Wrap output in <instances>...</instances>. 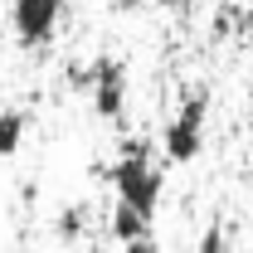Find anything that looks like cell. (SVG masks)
Here are the masks:
<instances>
[{"label":"cell","mask_w":253,"mask_h":253,"mask_svg":"<svg viewBox=\"0 0 253 253\" xmlns=\"http://www.w3.org/2000/svg\"><path fill=\"white\" fill-rule=\"evenodd\" d=\"M249 102H253V83H249Z\"/></svg>","instance_id":"cell-11"},{"label":"cell","mask_w":253,"mask_h":253,"mask_svg":"<svg viewBox=\"0 0 253 253\" xmlns=\"http://www.w3.org/2000/svg\"><path fill=\"white\" fill-rule=\"evenodd\" d=\"M107 180L117 190V205H131L146 219L156 214V205H161V166L151 161V146L146 141H126L122 161H112Z\"/></svg>","instance_id":"cell-1"},{"label":"cell","mask_w":253,"mask_h":253,"mask_svg":"<svg viewBox=\"0 0 253 253\" xmlns=\"http://www.w3.org/2000/svg\"><path fill=\"white\" fill-rule=\"evenodd\" d=\"M205 117H210V93L200 88V93H190L185 102H180V112L161 131L166 161H195L200 156V146H205Z\"/></svg>","instance_id":"cell-2"},{"label":"cell","mask_w":253,"mask_h":253,"mask_svg":"<svg viewBox=\"0 0 253 253\" xmlns=\"http://www.w3.org/2000/svg\"><path fill=\"white\" fill-rule=\"evenodd\" d=\"M88 93H93V112L97 117H107V122H117L126 112V68L122 59H93L88 68Z\"/></svg>","instance_id":"cell-4"},{"label":"cell","mask_w":253,"mask_h":253,"mask_svg":"<svg viewBox=\"0 0 253 253\" xmlns=\"http://www.w3.org/2000/svg\"><path fill=\"white\" fill-rule=\"evenodd\" d=\"M112 239H117V244L151 239V219H146V214H136L131 205H112Z\"/></svg>","instance_id":"cell-6"},{"label":"cell","mask_w":253,"mask_h":253,"mask_svg":"<svg viewBox=\"0 0 253 253\" xmlns=\"http://www.w3.org/2000/svg\"><path fill=\"white\" fill-rule=\"evenodd\" d=\"M25 131H30V112L25 107H5L0 112V161H10L25 146Z\"/></svg>","instance_id":"cell-5"},{"label":"cell","mask_w":253,"mask_h":253,"mask_svg":"<svg viewBox=\"0 0 253 253\" xmlns=\"http://www.w3.org/2000/svg\"><path fill=\"white\" fill-rule=\"evenodd\" d=\"M54 229H59V239H78V229H83V210H78V205H68L59 219H54Z\"/></svg>","instance_id":"cell-7"},{"label":"cell","mask_w":253,"mask_h":253,"mask_svg":"<svg viewBox=\"0 0 253 253\" xmlns=\"http://www.w3.org/2000/svg\"><path fill=\"white\" fill-rule=\"evenodd\" d=\"M229 244H224V224H210L205 234H200V253H224Z\"/></svg>","instance_id":"cell-8"},{"label":"cell","mask_w":253,"mask_h":253,"mask_svg":"<svg viewBox=\"0 0 253 253\" xmlns=\"http://www.w3.org/2000/svg\"><path fill=\"white\" fill-rule=\"evenodd\" d=\"M63 10H68V0H10V30L20 44L39 49V44L54 39Z\"/></svg>","instance_id":"cell-3"},{"label":"cell","mask_w":253,"mask_h":253,"mask_svg":"<svg viewBox=\"0 0 253 253\" xmlns=\"http://www.w3.org/2000/svg\"><path fill=\"white\" fill-rule=\"evenodd\" d=\"M122 253H156L151 239H136V244H122Z\"/></svg>","instance_id":"cell-9"},{"label":"cell","mask_w":253,"mask_h":253,"mask_svg":"<svg viewBox=\"0 0 253 253\" xmlns=\"http://www.w3.org/2000/svg\"><path fill=\"white\" fill-rule=\"evenodd\" d=\"M161 10H180V5H185V0H156Z\"/></svg>","instance_id":"cell-10"}]
</instances>
